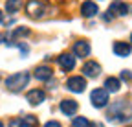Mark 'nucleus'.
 <instances>
[{"instance_id": "23", "label": "nucleus", "mask_w": 132, "mask_h": 127, "mask_svg": "<svg viewBox=\"0 0 132 127\" xmlns=\"http://www.w3.org/2000/svg\"><path fill=\"white\" fill-rule=\"evenodd\" d=\"M94 127H103V125H94Z\"/></svg>"}, {"instance_id": "9", "label": "nucleus", "mask_w": 132, "mask_h": 127, "mask_svg": "<svg viewBox=\"0 0 132 127\" xmlns=\"http://www.w3.org/2000/svg\"><path fill=\"white\" fill-rule=\"evenodd\" d=\"M97 4L95 2H90V0H86V2H82L81 6V13H82V17H95L97 15Z\"/></svg>"}, {"instance_id": "22", "label": "nucleus", "mask_w": 132, "mask_h": 127, "mask_svg": "<svg viewBox=\"0 0 132 127\" xmlns=\"http://www.w3.org/2000/svg\"><path fill=\"white\" fill-rule=\"evenodd\" d=\"M0 127H4V123H2V122H0Z\"/></svg>"}, {"instance_id": "15", "label": "nucleus", "mask_w": 132, "mask_h": 127, "mask_svg": "<svg viewBox=\"0 0 132 127\" xmlns=\"http://www.w3.org/2000/svg\"><path fill=\"white\" fill-rule=\"evenodd\" d=\"M119 87H121V81H119L118 77H108L106 81H105V88L108 92H118Z\"/></svg>"}, {"instance_id": "20", "label": "nucleus", "mask_w": 132, "mask_h": 127, "mask_svg": "<svg viewBox=\"0 0 132 127\" xmlns=\"http://www.w3.org/2000/svg\"><path fill=\"white\" fill-rule=\"evenodd\" d=\"M121 77H123V79H130V77H132V74H130L128 70H123V74H121Z\"/></svg>"}, {"instance_id": "18", "label": "nucleus", "mask_w": 132, "mask_h": 127, "mask_svg": "<svg viewBox=\"0 0 132 127\" xmlns=\"http://www.w3.org/2000/svg\"><path fill=\"white\" fill-rule=\"evenodd\" d=\"M13 35H15V37H19V35H29V29H28V28H16V29L13 31Z\"/></svg>"}, {"instance_id": "5", "label": "nucleus", "mask_w": 132, "mask_h": 127, "mask_svg": "<svg viewBox=\"0 0 132 127\" xmlns=\"http://www.w3.org/2000/svg\"><path fill=\"white\" fill-rule=\"evenodd\" d=\"M11 127H37V118L35 116H24V118H16L11 120Z\"/></svg>"}, {"instance_id": "7", "label": "nucleus", "mask_w": 132, "mask_h": 127, "mask_svg": "<svg viewBox=\"0 0 132 127\" xmlns=\"http://www.w3.org/2000/svg\"><path fill=\"white\" fill-rule=\"evenodd\" d=\"M59 65H61V68H62L64 72H70V70H73V66H75V57L70 55V54H62V55L59 57Z\"/></svg>"}, {"instance_id": "11", "label": "nucleus", "mask_w": 132, "mask_h": 127, "mask_svg": "<svg viewBox=\"0 0 132 127\" xmlns=\"http://www.w3.org/2000/svg\"><path fill=\"white\" fill-rule=\"evenodd\" d=\"M59 107H61V113L66 114V116L75 114V110H77V103H75L73 100H64V101H61Z\"/></svg>"}, {"instance_id": "8", "label": "nucleus", "mask_w": 132, "mask_h": 127, "mask_svg": "<svg viewBox=\"0 0 132 127\" xmlns=\"http://www.w3.org/2000/svg\"><path fill=\"white\" fill-rule=\"evenodd\" d=\"M73 54H75L77 57H86V55H90V42H86V41H77V42L73 44Z\"/></svg>"}, {"instance_id": "14", "label": "nucleus", "mask_w": 132, "mask_h": 127, "mask_svg": "<svg viewBox=\"0 0 132 127\" xmlns=\"http://www.w3.org/2000/svg\"><path fill=\"white\" fill-rule=\"evenodd\" d=\"M35 77L40 79V81H46V79L52 77V68L50 66H37L35 68Z\"/></svg>"}, {"instance_id": "24", "label": "nucleus", "mask_w": 132, "mask_h": 127, "mask_svg": "<svg viewBox=\"0 0 132 127\" xmlns=\"http://www.w3.org/2000/svg\"><path fill=\"white\" fill-rule=\"evenodd\" d=\"M0 41H2V35H0Z\"/></svg>"}, {"instance_id": "17", "label": "nucleus", "mask_w": 132, "mask_h": 127, "mask_svg": "<svg viewBox=\"0 0 132 127\" xmlns=\"http://www.w3.org/2000/svg\"><path fill=\"white\" fill-rule=\"evenodd\" d=\"M72 127H92V125H90V122H88L85 116H79V118H75V120H73Z\"/></svg>"}, {"instance_id": "21", "label": "nucleus", "mask_w": 132, "mask_h": 127, "mask_svg": "<svg viewBox=\"0 0 132 127\" xmlns=\"http://www.w3.org/2000/svg\"><path fill=\"white\" fill-rule=\"evenodd\" d=\"M2 20H4V13H2V11H0V22H2Z\"/></svg>"}, {"instance_id": "10", "label": "nucleus", "mask_w": 132, "mask_h": 127, "mask_svg": "<svg viewBox=\"0 0 132 127\" xmlns=\"http://www.w3.org/2000/svg\"><path fill=\"white\" fill-rule=\"evenodd\" d=\"M28 101H29L31 105H40V103L44 101V92H42L40 88L29 90V92H28Z\"/></svg>"}, {"instance_id": "4", "label": "nucleus", "mask_w": 132, "mask_h": 127, "mask_svg": "<svg viewBox=\"0 0 132 127\" xmlns=\"http://www.w3.org/2000/svg\"><path fill=\"white\" fill-rule=\"evenodd\" d=\"M66 85H68V88L72 92H82L85 87H86V81H85V77H81V76H73V77L68 79Z\"/></svg>"}, {"instance_id": "16", "label": "nucleus", "mask_w": 132, "mask_h": 127, "mask_svg": "<svg viewBox=\"0 0 132 127\" xmlns=\"http://www.w3.org/2000/svg\"><path fill=\"white\" fill-rule=\"evenodd\" d=\"M22 6V0H7V4H6V11L7 13H16L20 9Z\"/></svg>"}, {"instance_id": "2", "label": "nucleus", "mask_w": 132, "mask_h": 127, "mask_svg": "<svg viewBox=\"0 0 132 127\" xmlns=\"http://www.w3.org/2000/svg\"><path fill=\"white\" fill-rule=\"evenodd\" d=\"M90 101H92V105L97 107V109L105 107V105L108 103V90H106V88H95V90H92Z\"/></svg>"}, {"instance_id": "12", "label": "nucleus", "mask_w": 132, "mask_h": 127, "mask_svg": "<svg viewBox=\"0 0 132 127\" xmlns=\"http://www.w3.org/2000/svg\"><path fill=\"white\" fill-rule=\"evenodd\" d=\"M130 44L128 42H116L114 44V54L116 55H119V57H127V55H130Z\"/></svg>"}, {"instance_id": "1", "label": "nucleus", "mask_w": 132, "mask_h": 127, "mask_svg": "<svg viewBox=\"0 0 132 127\" xmlns=\"http://www.w3.org/2000/svg\"><path fill=\"white\" fill-rule=\"evenodd\" d=\"M29 81V74L28 72H16L13 76H9L6 79V87L11 90V92H20Z\"/></svg>"}, {"instance_id": "13", "label": "nucleus", "mask_w": 132, "mask_h": 127, "mask_svg": "<svg viewBox=\"0 0 132 127\" xmlns=\"http://www.w3.org/2000/svg\"><path fill=\"white\" fill-rule=\"evenodd\" d=\"M108 11H110L112 15H121V17H123V15L128 13V6H127L125 2H114Z\"/></svg>"}, {"instance_id": "6", "label": "nucleus", "mask_w": 132, "mask_h": 127, "mask_svg": "<svg viewBox=\"0 0 132 127\" xmlns=\"http://www.w3.org/2000/svg\"><path fill=\"white\" fill-rule=\"evenodd\" d=\"M82 72H85V76L86 77H97L99 76V72H101V66L97 65L95 61H88V63H85V66H82Z\"/></svg>"}, {"instance_id": "19", "label": "nucleus", "mask_w": 132, "mask_h": 127, "mask_svg": "<svg viewBox=\"0 0 132 127\" xmlns=\"http://www.w3.org/2000/svg\"><path fill=\"white\" fill-rule=\"evenodd\" d=\"M44 127H61V123H59V122H55V120H52V122H48Z\"/></svg>"}, {"instance_id": "25", "label": "nucleus", "mask_w": 132, "mask_h": 127, "mask_svg": "<svg viewBox=\"0 0 132 127\" xmlns=\"http://www.w3.org/2000/svg\"><path fill=\"white\" fill-rule=\"evenodd\" d=\"M130 41H132V35H130Z\"/></svg>"}, {"instance_id": "3", "label": "nucleus", "mask_w": 132, "mask_h": 127, "mask_svg": "<svg viewBox=\"0 0 132 127\" xmlns=\"http://www.w3.org/2000/svg\"><path fill=\"white\" fill-rule=\"evenodd\" d=\"M26 9H28V15L33 17V19H42L44 13H46V6L40 0H29L26 4Z\"/></svg>"}]
</instances>
